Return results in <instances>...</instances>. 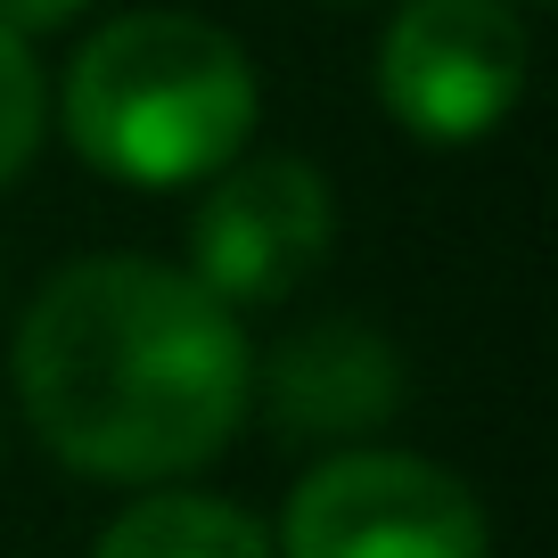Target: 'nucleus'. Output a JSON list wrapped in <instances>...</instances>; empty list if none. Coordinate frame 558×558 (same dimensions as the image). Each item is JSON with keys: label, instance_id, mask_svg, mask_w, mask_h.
Returning a JSON list of instances; mask_svg holds the SVG:
<instances>
[{"label": "nucleus", "instance_id": "obj_1", "mask_svg": "<svg viewBox=\"0 0 558 558\" xmlns=\"http://www.w3.org/2000/svg\"><path fill=\"white\" fill-rule=\"evenodd\" d=\"M9 369L34 436L107 485L206 469L255 402L239 313L148 255L66 263L17 320Z\"/></svg>", "mask_w": 558, "mask_h": 558}, {"label": "nucleus", "instance_id": "obj_2", "mask_svg": "<svg viewBox=\"0 0 558 558\" xmlns=\"http://www.w3.org/2000/svg\"><path fill=\"white\" fill-rule=\"evenodd\" d=\"M255 132V66L206 17L140 9L99 25L66 74V140L123 190L214 181Z\"/></svg>", "mask_w": 558, "mask_h": 558}, {"label": "nucleus", "instance_id": "obj_3", "mask_svg": "<svg viewBox=\"0 0 558 558\" xmlns=\"http://www.w3.org/2000/svg\"><path fill=\"white\" fill-rule=\"evenodd\" d=\"M271 558H485V509L411 452H337L288 493Z\"/></svg>", "mask_w": 558, "mask_h": 558}, {"label": "nucleus", "instance_id": "obj_4", "mask_svg": "<svg viewBox=\"0 0 558 558\" xmlns=\"http://www.w3.org/2000/svg\"><path fill=\"white\" fill-rule=\"evenodd\" d=\"M525 90V17L509 0H411L378 41V99L411 140H485Z\"/></svg>", "mask_w": 558, "mask_h": 558}, {"label": "nucleus", "instance_id": "obj_5", "mask_svg": "<svg viewBox=\"0 0 558 558\" xmlns=\"http://www.w3.org/2000/svg\"><path fill=\"white\" fill-rule=\"evenodd\" d=\"M337 206L320 165L255 157L222 165L206 206L190 214V279L214 304H279L329 263Z\"/></svg>", "mask_w": 558, "mask_h": 558}, {"label": "nucleus", "instance_id": "obj_6", "mask_svg": "<svg viewBox=\"0 0 558 558\" xmlns=\"http://www.w3.org/2000/svg\"><path fill=\"white\" fill-rule=\"evenodd\" d=\"M255 395L279 436L345 444V436H378L402 411V362L369 320H313L255 369Z\"/></svg>", "mask_w": 558, "mask_h": 558}, {"label": "nucleus", "instance_id": "obj_7", "mask_svg": "<svg viewBox=\"0 0 558 558\" xmlns=\"http://www.w3.org/2000/svg\"><path fill=\"white\" fill-rule=\"evenodd\" d=\"M90 558H271V534L239 501L214 493H157V501L123 509L99 534Z\"/></svg>", "mask_w": 558, "mask_h": 558}, {"label": "nucleus", "instance_id": "obj_8", "mask_svg": "<svg viewBox=\"0 0 558 558\" xmlns=\"http://www.w3.org/2000/svg\"><path fill=\"white\" fill-rule=\"evenodd\" d=\"M34 148H41V66L25 34L0 25V190L34 165Z\"/></svg>", "mask_w": 558, "mask_h": 558}, {"label": "nucleus", "instance_id": "obj_9", "mask_svg": "<svg viewBox=\"0 0 558 558\" xmlns=\"http://www.w3.org/2000/svg\"><path fill=\"white\" fill-rule=\"evenodd\" d=\"M90 0H0V25L9 34H50V25H66V17H83Z\"/></svg>", "mask_w": 558, "mask_h": 558}]
</instances>
